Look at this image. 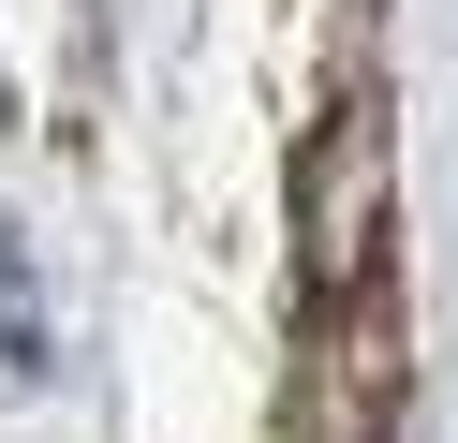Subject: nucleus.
Wrapping results in <instances>:
<instances>
[{
  "instance_id": "nucleus-1",
  "label": "nucleus",
  "mask_w": 458,
  "mask_h": 443,
  "mask_svg": "<svg viewBox=\"0 0 458 443\" xmlns=\"http://www.w3.org/2000/svg\"><path fill=\"white\" fill-rule=\"evenodd\" d=\"M0 354H15V370H45V325H30V251H15V222H0Z\"/></svg>"
}]
</instances>
